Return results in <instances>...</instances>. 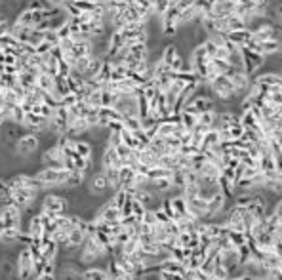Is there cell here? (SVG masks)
<instances>
[{"instance_id":"6da1fadb","label":"cell","mask_w":282,"mask_h":280,"mask_svg":"<svg viewBox=\"0 0 282 280\" xmlns=\"http://www.w3.org/2000/svg\"><path fill=\"white\" fill-rule=\"evenodd\" d=\"M107 258H109V250L96 237H88L84 240V244L78 248V254H76V259H78V263L82 267L105 263Z\"/></svg>"},{"instance_id":"7a4b0ae2","label":"cell","mask_w":282,"mask_h":280,"mask_svg":"<svg viewBox=\"0 0 282 280\" xmlns=\"http://www.w3.org/2000/svg\"><path fill=\"white\" fill-rule=\"evenodd\" d=\"M38 210L46 214V216H63L71 210V202L63 193H57V191H48L38 198Z\"/></svg>"},{"instance_id":"3957f363","label":"cell","mask_w":282,"mask_h":280,"mask_svg":"<svg viewBox=\"0 0 282 280\" xmlns=\"http://www.w3.org/2000/svg\"><path fill=\"white\" fill-rule=\"evenodd\" d=\"M67 173L69 170L65 168H48V166H38V170L34 172V177L38 179V183L42 185V191H57V189H63L67 179Z\"/></svg>"},{"instance_id":"277c9868","label":"cell","mask_w":282,"mask_h":280,"mask_svg":"<svg viewBox=\"0 0 282 280\" xmlns=\"http://www.w3.org/2000/svg\"><path fill=\"white\" fill-rule=\"evenodd\" d=\"M42 151V141L38 134H31V132H25L19 140L13 143L11 147V154L13 158H19V160H27L31 158L33 154Z\"/></svg>"},{"instance_id":"5b68a950","label":"cell","mask_w":282,"mask_h":280,"mask_svg":"<svg viewBox=\"0 0 282 280\" xmlns=\"http://www.w3.org/2000/svg\"><path fill=\"white\" fill-rule=\"evenodd\" d=\"M84 189H86V193L90 196H94V198H103V196H107L109 193H113L111 191V185L107 181V175L103 170H96V172H92L88 175L86 183H84Z\"/></svg>"},{"instance_id":"8992f818","label":"cell","mask_w":282,"mask_h":280,"mask_svg":"<svg viewBox=\"0 0 282 280\" xmlns=\"http://www.w3.org/2000/svg\"><path fill=\"white\" fill-rule=\"evenodd\" d=\"M34 279V259L29 248L17 250L15 258V280H33Z\"/></svg>"},{"instance_id":"52a82bcc","label":"cell","mask_w":282,"mask_h":280,"mask_svg":"<svg viewBox=\"0 0 282 280\" xmlns=\"http://www.w3.org/2000/svg\"><path fill=\"white\" fill-rule=\"evenodd\" d=\"M263 63H265V55L248 50V48H242V69L250 78H254L260 73L263 69Z\"/></svg>"},{"instance_id":"ba28073f","label":"cell","mask_w":282,"mask_h":280,"mask_svg":"<svg viewBox=\"0 0 282 280\" xmlns=\"http://www.w3.org/2000/svg\"><path fill=\"white\" fill-rule=\"evenodd\" d=\"M38 160H40V166H48V168H63V164H65V154L61 151V147L54 143V145H50V147H46L40 151V156H38Z\"/></svg>"},{"instance_id":"9c48e42d","label":"cell","mask_w":282,"mask_h":280,"mask_svg":"<svg viewBox=\"0 0 282 280\" xmlns=\"http://www.w3.org/2000/svg\"><path fill=\"white\" fill-rule=\"evenodd\" d=\"M0 217L4 219L6 227H21L23 229V212L13 202H8L0 208Z\"/></svg>"},{"instance_id":"30bf717a","label":"cell","mask_w":282,"mask_h":280,"mask_svg":"<svg viewBox=\"0 0 282 280\" xmlns=\"http://www.w3.org/2000/svg\"><path fill=\"white\" fill-rule=\"evenodd\" d=\"M120 166H122V160H120L117 149H113L109 145H103L101 156H99V168L105 170V168H120Z\"/></svg>"},{"instance_id":"8fae6325","label":"cell","mask_w":282,"mask_h":280,"mask_svg":"<svg viewBox=\"0 0 282 280\" xmlns=\"http://www.w3.org/2000/svg\"><path fill=\"white\" fill-rule=\"evenodd\" d=\"M252 38H254V34H252V29H248V27L227 32V40L231 44H235V46H239L240 50H242V48H246Z\"/></svg>"},{"instance_id":"7c38bea8","label":"cell","mask_w":282,"mask_h":280,"mask_svg":"<svg viewBox=\"0 0 282 280\" xmlns=\"http://www.w3.org/2000/svg\"><path fill=\"white\" fill-rule=\"evenodd\" d=\"M82 280H109V273L103 265H90L82 271Z\"/></svg>"},{"instance_id":"4fadbf2b","label":"cell","mask_w":282,"mask_h":280,"mask_svg":"<svg viewBox=\"0 0 282 280\" xmlns=\"http://www.w3.org/2000/svg\"><path fill=\"white\" fill-rule=\"evenodd\" d=\"M134 177H136V168H134V166L122 164L119 168V179H120V187H122V189L134 187Z\"/></svg>"},{"instance_id":"5bb4252c","label":"cell","mask_w":282,"mask_h":280,"mask_svg":"<svg viewBox=\"0 0 282 280\" xmlns=\"http://www.w3.org/2000/svg\"><path fill=\"white\" fill-rule=\"evenodd\" d=\"M179 48H177V44L172 40V42H166L162 48V52H160V61L166 65H172L175 57H179Z\"/></svg>"},{"instance_id":"9a60e30c","label":"cell","mask_w":282,"mask_h":280,"mask_svg":"<svg viewBox=\"0 0 282 280\" xmlns=\"http://www.w3.org/2000/svg\"><path fill=\"white\" fill-rule=\"evenodd\" d=\"M13 23L21 25V27H29V29H34V15L33 10L29 8H23V10L17 11V15L13 17Z\"/></svg>"},{"instance_id":"2e32d148","label":"cell","mask_w":282,"mask_h":280,"mask_svg":"<svg viewBox=\"0 0 282 280\" xmlns=\"http://www.w3.org/2000/svg\"><path fill=\"white\" fill-rule=\"evenodd\" d=\"M172 175H174V170H170V168H164V166H152L149 173H147V177H149V181H156V179H172Z\"/></svg>"},{"instance_id":"e0dca14e","label":"cell","mask_w":282,"mask_h":280,"mask_svg":"<svg viewBox=\"0 0 282 280\" xmlns=\"http://www.w3.org/2000/svg\"><path fill=\"white\" fill-rule=\"evenodd\" d=\"M36 86L40 88L42 92H46V94H54L55 78L52 75H48V73H40V75L36 76Z\"/></svg>"},{"instance_id":"ac0fdd59","label":"cell","mask_w":282,"mask_h":280,"mask_svg":"<svg viewBox=\"0 0 282 280\" xmlns=\"http://www.w3.org/2000/svg\"><path fill=\"white\" fill-rule=\"evenodd\" d=\"M216 122H217V111H208V113H202L198 117V126H204L208 130L216 128Z\"/></svg>"},{"instance_id":"d6986e66","label":"cell","mask_w":282,"mask_h":280,"mask_svg":"<svg viewBox=\"0 0 282 280\" xmlns=\"http://www.w3.org/2000/svg\"><path fill=\"white\" fill-rule=\"evenodd\" d=\"M117 101H119V96L111 94L107 88H103V90L99 92V107H115Z\"/></svg>"},{"instance_id":"ffe728a7","label":"cell","mask_w":282,"mask_h":280,"mask_svg":"<svg viewBox=\"0 0 282 280\" xmlns=\"http://www.w3.org/2000/svg\"><path fill=\"white\" fill-rule=\"evenodd\" d=\"M179 119H181V126H183L187 132H193V130L196 128V124H198V117L187 113V111H181V113H179Z\"/></svg>"},{"instance_id":"44dd1931","label":"cell","mask_w":282,"mask_h":280,"mask_svg":"<svg viewBox=\"0 0 282 280\" xmlns=\"http://www.w3.org/2000/svg\"><path fill=\"white\" fill-rule=\"evenodd\" d=\"M120 136H122V143H124L126 147H130L132 151H138V149H140V145H138V140H136L134 132L124 128L122 132H120Z\"/></svg>"},{"instance_id":"7402d4cb","label":"cell","mask_w":282,"mask_h":280,"mask_svg":"<svg viewBox=\"0 0 282 280\" xmlns=\"http://www.w3.org/2000/svg\"><path fill=\"white\" fill-rule=\"evenodd\" d=\"M145 212H147V208L141 204L140 200H136V198H134V202H132V216L136 217L138 221H141L143 216H145Z\"/></svg>"},{"instance_id":"603a6c76","label":"cell","mask_w":282,"mask_h":280,"mask_svg":"<svg viewBox=\"0 0 282 280\" xmlns=\"http://www.w3.org/2000/svg\"><path fill=\"white\" fill-rule=\"evenodd\" d=\"M124 128L130 130V132H138V130H141V119L140 117H126L124 119Z\"/></svg>"},{"instance_id":"cb8c5ba5","label":"cell","mask_w":282,"mask_h":280,"mask_svg":"<svg viewBox=\"0 0 282 280\" xmlns=\"http://www.w3.org/2000/svg\"><path fill=\"white\" fill-rule=\"evenodd\" d=\"M244 132H246V130H244V126H242L240 122L233 124V126L229 128V134H231V140H233V141H235V140H240V138L244 136Z\"/></svg>"},{"instance_id":"d4e9b609","label":"cell","mask_w":282,"mask_h":280,"mask_svg":"<svg viewBox=\"0 0 282 280\" xmlns=\"http://www.w3.org/2000/svg\"><path fill=\"white\" fill-rule=\"evenodd\" d=\"M154 216H156V225H166V223H170L172 219L166 216V212H164L160 206H156L154 208Z\"/></svg>"},{"instance_id":"484cf974","label":"cell","mask_w":282,"mask_h":280,"mask_svg":"<svg viewBox=\"0 0 282 280\" xmlns=\"http://www.w3.org/2000/svg\"><path fill=\"white\" fill-rule=\"evenodd\" d=\"M44 40L50 42L52 46H59V36H57V31H44Z\"/></svg>"},{"instance_id":"4316f807","label":"cell","mask_w":282,"mask_h":280,"mask_svg":"<svg viewBox=\"0 0 282 280\" xmlns=\"http://www.w3.org/2000/svg\"><path fill=\"white\" fill-rule=\"evenodd\" d=\"M54 48H55V46H52L50 42L42 40V42L36 46V54H38V55H48L50 52H52V50H54Z\"/></svg>"},{"instance_id":"83f0119b","label":"cell","mask_w":282,"mask_h":280,"mask_svg":"<svg viewBox=\"0 0 282 280\" xmlns=\"http://www.w3.org/2000/svg\"><path fill=\"white\" fill-rule=\"evenodd\" d=\"M141 223H145V225H149V227L156 225V216H154V210H147V212H145V216H143V219H141Z\"/></svg>"},{"instance_id":"f1b7e54d","label":"cell","mask_w":282,"mask_h":280,"mask_svg":"<svg viewBox=\"0 0 282 280\" xmlns=\"http://www.w3.org/2000/svg\"><path fill=\"white\" fill-rule=\"evenodd\" d=\"M117 152H119L120 160H122V164H124V160H126V158H128V156H130V154H132L134 151H132L130 147H126L124 143H120L119 147H117Z\"/></svg>"},{"instance_id":"f546056e","label":"cell","mask_w":282,"mask_h":280,"mask_svg":"<svg viewBox=\"0 0 282 280\" xmlns=\"http://www.w3.org/2000/svg\"><path fill=\"white\" fill-rule=\"evenodd\" d=\"M57 36H59V40L71 38V27H69V23L67 21H65V25H61V27L57 29Z\"/></svg>"},{"instance_id":"4dcf8cb0","label":"cell","mask_w":282,"mask_h":280,"mask_svg":"<svg viewBox=\"0 0 282 280\" xmlns=\"http://www.w3.org/2000/svg\"><path fill=\"white\" fill-rule=\"evenodd\" d=\"M76 103H78V97H76L75 94H69V96H65L61 99V105L67 109H71L73 105H76Z\"/></svg>"},{"instance_id":"1f68e13d","label":"cell","mask_w":282,"mask_h":280,"mask_svg":"<svg viewBox=\"0 0 282 280\" xmlns=\"http://www.w3.org/2000/svg\"><path fill=\"white\" fill-rule=\"evenodd\" d=\"M11 23H13V19H4V21H0V36H4V34H10Z\"/></svg>"},{"instance_id":"d6a6232c","label":"cell","mask_w":282,"mask_h":280,"mask_svg":"<svg viewBox=\"0 0 282 280\" xmlns=\"http://www.w3.org/2000/svg\"><path fill=\"white\" fill-rule=\"evenodd\" d=\"M273 252H275L279 258H282V240H275V244H273Z\"/></svg>"},{"instance_id":"836d02e7","label":"cell","mask_w":282,"mask_h":280,"mask_svg":"<svg viewBox=\"0 0 282 280\" xmlns=\"http://www.w3.org/2000/svg\"><path fill=\"white\" fill-rule=\"evenodd\" d=\"M33 280H57L54 275H36Z\"/></svg>"},{"instance_id":"e575fe53","label":"cell","mask_w":282,"mask_h":280,"mask_svg":"<svg viewBox=\"0 0 282 280\" xmlns=\"http://www.w3.org/2000/svg\"><path fill=\"white\" fill-rule=\"evenodd\" d=\"M6 122H8V120H6V117H4V113H0V130L6 126Z\"/></svg>"},{"instance_id":"d590c367","label":"cell","mask_w":282,"mask_h":280,"mask_svg":"<svg viewBox=\"0 0 282 280\" xmlns=\"http://www.w3.org/2000/svg\"><path fill=\"white\" fill-rule=\"evenodd\" d=\"M4 229H6V225H4V219H2V217H0V235H2V233H4Z\"/></svg>"}]
</instances>
